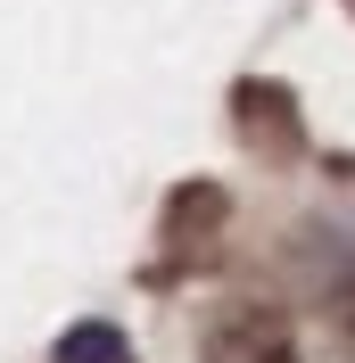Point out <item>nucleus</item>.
I'll return each instance as SVG.
<instances>
[{"instance_id": "nucleus-1", "label": "nucleus", "mask_w": 355, "mask_h": 363, "mask_svg": "<svg viewBox=\"0 0 355 363\" xmlns=\"http://www.w3.org/2000/svg\"><path fill=\"white\" fill-rule=\"evenodd\" d=\"M207 363H297V347H289V330L265 306H231L207 330Z\"/></svg>"}, {"instance_id": "nucleus-2", "label": "nucleus", "mask_w": 355, "mask_h": 363, "mask_svg": "<svg viewBox=\"0 0 355 363\" xmlns=\"http://www.w3.org/2000/svg\"><path fill=\"white\" fill-rule=\"evenodd\" d=\"M50 363H133V339L116 322H75V330H58Z\"/></svg>"}]
</instances>
